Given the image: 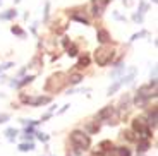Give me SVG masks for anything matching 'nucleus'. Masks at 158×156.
I'll use <instances>...</instances> for the list:
<instances>
[{"label":"nucleus","mask_w":158,"mask_h":156,"mask_svg":"<svg viewBox=\"0 0 158 156\" xmlns=\"http://www.w3.org/2000/svg\"><path fill=\"white\" fill-rule=\"evenodd\" d=\"M5 136H7L9 139H14V137L17 136V129H7L5 130Z\"/></svg>","instance_id":"17"},{"label":"nucleus","mask_w":158,"mask_h":156,"mask_svg":"<svg viewBox=\"0 0 158 156\" xmlns=\"http://www.w3.org/2000/svg\"><path fill=\"white\" fill-rule=\"evenodd\" d=\"M88 64H89V59L84 55V57H81V59H79V62H77V65H76V67H79V69H81L83 65H88Z\"/></svg>","instance_id":"16"},{"label":"nucleus","mask_w":158,"mask_h":156,"mask_svg":"<svg viewBox=\"0 0 158 156\" xmlns=\"http://www.w3.org/2000/svg\"><path fill=\"white\" fill-rule=\"evenodd\" d=\"M72 19L74 21H79V23H83V24H89V21H88V17H84V16H79V14H72Z\"/></svg>","instance_id":"12"},{"label":"nucleus","mask_w":158,"mask_h":156,"mask_svg":"<svg viewBox=\"0 0 158 156\" xmlns=\"http://www.w3.org/2000/svg\"><path fill=\"white\" fill-rule=\"evenodd\" d=\"M62 79H64V74H55V76H52V77L48 79V82L45 84V89H48V91L62 89V86L65 84V81H62Z\"/></svg>","instance_id":"4"},{"label":"nucleus","mask_w":158,"mask_h":156,"mask_svg":"<svg viewBox=\"0 0 158 156\" xmlns=\"http://www.w3.org/2000/svg\"><path fill=\"white\" fill-rule=\"evenodd\" d=\"M115 153H117V156H131V151L127 148H117Z\"/></svg>","instance_id":"13"},{"label":"nucleus","mask_w":158,"mask_h":156,"mask_svg":"<svg viewBox=\"0 0 158 156\" xmlns=\"http://www.w3.org/2000/svg\"><path fill=\"white\" fill-rule=\"evenodd\" d=\"M107 4H108V0H95V4H93V14H95V16H100Z\"/></svg>","instance_id":"6"},{"label":"nucleus","mask_w":158,"mask_h":156,"mask_svg":"<svg viewBox=\"0 0 158 156\" xmlns=\"http://www.w3.org/2000/svg\"><path fill=\"white\" fill-rule=\"evenodd\" d=\"M153 4H156V0H153Z\"/></svg>","instance_id":"26"},{"label":"nucleus","mask_w":158,"mask_h":156,"mask_svg":"<svg viewBox=\"0 0 158 156\" xmlns=\"http://www.w3.org/2000/svg\"><path fill=\"white\" fill-rule=\"evenodd\" d=\"M17 12L14 10V9H10V10H5L4 14H0V19H12V17H16Z\"/></svg>","instance_id":"8"},{"label":"nucleus","mask_w":158,"mask_h":156,"mask_svg":"<svg viewBox=\"0 0 158 156\" xmlns=\"http://www.w3.org/2000/svg\"><path fill=\"white\" fill-rule=\"evenodd\" d=\"M33 149H35V144H33V142H24V144L19 146V151H23V153L33 151Z\"/></svg>","instance_id":"9"},{"label":"nucleus","mask_w":158,"mask_h":156,"mask_svg":"<svg viewBox=\"0 0 158 156\" xmlns=\"http://www.w3.org/2000/svg\"><path fill=\"white\" fill-rule=\"evenodd\" d=\"M148 148H150V142H148V141H141V144H139V148H138V153L148 151Z\"/></svg>","instance_id":"14"},{"label":"nucleus","mask_w":158,"mask_h":156,"mask_svg":"<svg viewBox=\"0 0 158 156\" xmlns=\"http://www.w3.org/2000/svg\"><path fill=\"white\" fill-rule=\"evenodd\" d=\"M33 79H35V76H29V77H24L21 82H17V86H26V84H29V82H31Z\"/></svg>","instance_id":"18"},{"label":"nucleus","mask_w":158,"mask_h":156,"mask_svg":"<svg viewBox=\"0 0 158 156\" xmlns=\"http://www.w3.org/2000/svg\"><path fill=\"white\" fill-rule=\"evenodd\" d=\"M144 35H146V31H141V33H138V35H132L131 36V41H134V39L141 38V36H144Z\"/></svg>","instance_id":"21"},{"label":"nucleus","mask_w":158,"mask_h":156,"mask_svg":"<svg viewBox=\"0 0 158 156\" xmlns=\"http://www.w3.org/2000/svg\"><path fill=\"white\" fill-rule=\"evenodd\" d=\"M81 81H83V76L81 74H74V76L69 77V82H71V84H79Z\"/></svg>","instance_id":"11"},{"label":"nucleus","mask_w":158,"mask_h":156,"mask_svg":"<svg viewBox=\"0 0 158 156\" xmlns=\"http://www.w3.org/2000/svg\"><path fill=\"white\" fill-rule=\"evenodd\" d=\"M7 120H9L7 113H0V124H2V122H7Z\"/></svg>","instance_id":"24"},{"label":"nucleus","mask_w":158,"mask_h":156,"mask_svg":"<svg viewBox=\"0 0 158 156\" xmlns=\"http://www.w3.org/2000/svg\"><path fill=\"white\" fill-rule=\"evenodd\" d=\"M71 141H72V144H74L76 153H81V151L89 148V136H86L81 130H74L71 134Z\"/></svg>","instance_id":"1"},{"label":"nucleus","mask_w":158,"mask_h":156,"mask_svg":"<svg viewBox=\"0 0 158 156\" xmlns=\"http://www.w3.org/2000/svg\"><path fill=\"white\" fill-rule=\"evenodd\" d=\"M98 41L100 43H110L112 41V38H110V35H108V31L107 29H98Z\"/></svg>","instance_id":"7"},{"label":"nucleus","mask_w":158,"mask_h":156,"mask_svg":"<svg viewBox=\"0 0 158 156\" xmlns=\"http://www.w3.org/2000/svg\"><path fill=\"white\" fill-rule=\"evenodd\" d=\"M23 101L29 103V105H35V106L47 105V103H50V96H38V98H35V100H31V98H23Z\"/></svg>","instance_id":"5"},{"label":"nucleus","mask_w":158,"mask_h":156,"mask_svg":"<svg viewBox=\"0 0 158 156\" xmlns=\"http://www.w3.org/2000/svg\"><path fill=\"white\" fill-rule=\"evenodd\" d=\"M12 67V62H7V64H4V65H0V72L2 70H7V69H10Z\"/></svg>","instance_id":"23"},{"label":"nucleus","mask_w":158,"mask_h":156,"mask_svg":"<svg viewBox=\"0 0 158 156\" xmlns=\"http://www.w3.org/2000/svg\"><path fill=\"white\" fill-rule=\"evenodd\" d=\"M12 33H14V35H17V36H21V38H24V36H26V33H24L21 27H17V26H12Z\"/></svg>","instance_id":"15"},{"label":"nucleus","mask_w":158,"mask_h":156,"mask_svg":"<svg viewBox=\"0 0 158 156\" xmlns=\"http://www.w3.org/2000/svg\"><path fill=\"white\" fill-rule=\"evenodd\" d=\"M122 72H124V65H118L117 69L112 72V77H115V76H118V74H122Z\"/></svg>","instance_id":"19"},{"label":"nucleus","mask_w":158,"mask_h":156,"mask_svg":"<svg viewBox=\"0 0 158 156\" xmlns=\"http://www.w3.org/2000/svg\"><path fill=\"white\" fill-rule=\"evenodd\" d=\"M146 124H148V125H153V127L156 125V108H155L153 112L150 113V117H148V122H146Z\"/></svg>","instance_id":"10"},{"label":"nucleus","mask_w":158,"mask_h":156,"mask_svg":"<svg viewBox=\"0 0 158 156\" xmlns=\"http://www.w3.org/2000/svg\"><path fill=\"white\" fill-rule=\"evenodd\" d=\"M124 4H129V0H124Z\"/></svg>","instance_id":"25"},{"label":"nucleus","mask_w":158,"mask_h":156,"mask_svg":"<svg viewBox=\"0 0 158 156\" xmlns=\"http://www.w3.org/2000/svg\"><path fill=\"white\" fill-rule=\"evenodd\" d=\"M36 136H38L40 141H43V142H47V141H48V136H47V134H43V132H38Z\"/></svg>","instance_id":"20"},{"label":"nucleus","mask_w":158,"mask_h":156,"mask_svg":"<svg viewBox=\"0 0 158 156\" xmlns=\"http://www.w3.org/2000/svg\"><path fill=\"white\" fill-rule=\"evenodd\" d=\"M69 55H71V57H74V55H77V48H76L74 45H72V47H69Z\"/></svg>","instance_id":"22"},{"label":"nucleus","mask_w":158,"mask_h":156,"mask_svg":"<svg viewBox=\"0 0 158 156\" xmlns=\"http://www.w3.org/2000/svg\"><path fill=\"white\" fill-rule=\"evenodd\" d=\"M112 55H114V51H112L108 47H102V48H98V50H96L95 60H96V64H98V65H107V64H110Z\"/></svg>","instance_id":"3"},{"label":"nucleus","mask_w":158,"mask_h":156,"mask_svg":"<svg viewBox=\"0 0 158 156\" xmlns=\"http://www.w3.org/2000/svg\"><path fill=\"white\" fill-rule=\"evenodd\" d=\"M132 129H134V132H138L139 136H141L143 141L150 139L151 130H150V125L146 124V120H144V118H136V120L132 122Z\"/></svg>","instance_id":"2"}]
</instances>
